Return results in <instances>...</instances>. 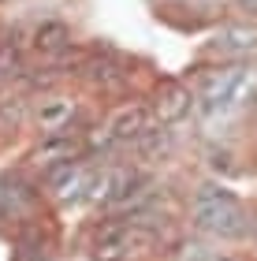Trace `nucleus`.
Returning a JSON list of instances; mask_svg holds the SVG:
<instances>
[{"label": "nucleus", "mask_w": 257, "mask_h": 261, "mask_svg": "<svg viewBox=\"0 0 257 261\" xmlns=\"http://www.w3.org/2000/svg\"><path fill=\"white\" fill-rule=\"evenodd\" d=\"M30 45H34L41 56H56V53H64L67 45H71V30H67L64 22L49 19V22H41V27L30 34Z\"/></svg>", "instance_id": "obj_7"}, {"label": "nucleus", "mask_w": 257, "mask_h": 261, "mask_svg": "<svg viewBox=\"0 0 257 261\" xmlns=\"http://www.w3.org/2000/svg\"><path fill=\"white\" fill-rule=\"evenodd\" d=\"M190 220L197 231L213 235V239H239V235L250 231V217L246 209L231 198L224 187L216 183H205L197 187L194 194V209H190Z\"/></svg>", "instance_id": "obj_1"}, {"label": "nucleus", "mask_w": 257, "mask_h": 261, "mask_svg": "<svg viewBox=\"0 0 257 261\" xmlns=\"http://www.w3.org/2000/svg\"><path fill=\"white\" fill-rule=\"evenodd\" d=\"M246 90H250V71L246 67H224L205 82L202 101H205L209 112H224V109H231V105H239L246 97Z\"/></svg>", "instance_id": "obj_3"}, {"label": "nucleus", "mask_w": 257, "mask_h": 261, "mask_svg": "<svg viewBox=\"0 0 257 261\" xmlns=\"http://www.w3.org/2000/svg\"><path fill=\"white\" fill-rule=\"evenodd\" d=\"M153 120L157 116H153L149 105H123L108 120V130H112L116 146H127V142H142L149 130H153Z\"/></svg>", "instance_id": "obj_4"}, {"label": "nucleus", "mask_w": 257, "mask_h": 261, "mask_svg": "<svg viewBox=\"0 0 257 261\" xmlns=\"http://www.w3.org/2000/svg\"><path fill=\"white\" fill-rule=\"evenodd\" d=\"M157 235L142 220H112L93 235V261H134L153 250Z\"/></svg>", "instance_id": "obj_2"}, {"label": "nucleus", "mask_w": 257, "mask_h": 261, "mask_svg": "<svg viewBox=\"0 0 257 261\" xmlns=\"http://www.w3.org/2000/svg\"><path fill=\"white\" fill-rule=\"evenodd\" d=\"M216 49H220V53H231V56L253 53V49H257V27H227V30H220Z\"/></svg>", "instance_id": "obj_8"}, {"label": "nucleus", "mask_w": 257, "mask_h": 261, "mask_svg": "<svg viewBox=\"0 0 257 261\" xmlns=\"http://www.w3.org/2000/svg\"><path fill=\"white\" fill-rule=\"evenodd\" d=\"M22 101H4L0 105V130H15L19 123H22Z\"/></svg>", "instance_id": "obj_9"}, {"label": "nucleus", "mask_w": 257, "mask_h": 261, "mask_svg": "<svg viewBox=\"0 0 257 261\" xmlns=\"http://www.w3.org/2000/svg\"><path fill=\"white\" fill-rule=\"evenodd\" d=\"M250 231H253V235H257V220H250Z\"/></svg>", "instance_id": "obj_10"}, {"label": "nucleus", "mask_w": 257, "mask_h": 261, "mask_svg": "<svg viewBox=\"0 0 257 261\" xmlns=\"http://www.w3.org/2000/svg\"><path fill=\"white\" fill-rule=\"evenodd\" d=\"M190 109H194V93L186 90L183 82H164V86L157 90V97H153V116H157L160 127L179 123Z\"/></svg>", "instance_id": "obj_5"}, {"label": "nucleus", "mask_w": 257, "mask_h": 261, "mask_svg": "<svg viewBox=\"0 0 257 261\" xmlns=\"http://www.w3.org/2000/svg\"><path fill=\"white\" fill-rule=\"evenodd\" d=\"M71 116H75V101L71 97H45L34 112V123L41 127V135H64V127H71Z\"/></svg>", "instance_id": "obj_6"}]
</instances>
